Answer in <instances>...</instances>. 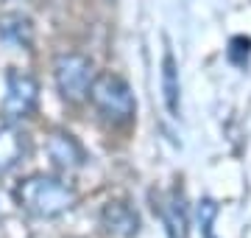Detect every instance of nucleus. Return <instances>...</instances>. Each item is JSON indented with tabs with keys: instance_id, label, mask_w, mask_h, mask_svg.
<instances>
[{
	"instance_id": "4",
	"label": "nucleus",
	"mask_w": 251,
	"mask_h": 238,
	"mask_svg": "<svg viewBox=\"0 0 251 238\" xmlns=\"http://www.w3.org/2000/svg\"><path fill=\"white\" fill-rule=\"evenodd\" d=\"M39 104V82L25 70L11 67L6 73V95H3V115L6 120H25L34 115Z\"/></svg>"
},
{
	"instance_id": "7",
	"label": "nucleus",
	"mask_w": 251,
	"mask_h": 238,
	"mask_svg": "<svg viewBox=\"0 0 251 238\" xmlns=\"http://www.w3.org/2000/svg\"><path fill=\"white\" fill-rule=\"evenodd\" d=\"M48 157L62 171H78L81 165H87V160H90L87 149L78 143V138L64 132V129H59L48 138Z\"/></svg>"
},
{
	"instance_id": "12",
	"label": "nucleus",
	"mask_w": 251,
	"mask_h": 238,
	"mask_svg": "<svg viewBox=\"0 0 251 238\" xmlns=\"http://www.w3.org/2000/svg\"><path fill=\"white\" fill-rule=\"evenodd\" d=\"M249 54H251V39L249 37H234L229 42V59L234 64H246L249 62Z\"/></svg>"
},
{
	"instance_id": "9",
	"label": "nucleus",
	"mask_w": 251,
	"mask_h": 238,
	"mask_svg": "<svg viewBox=\"0 0 251 238\" xmlns=\"http://www.w3.org/2000/svg\"><path fill=\"white\" fill-rule=\"evenodd\" d=\"M159 82H162V101H165V110L171 118L181 115V84H179V62L173 56L168 39H165V54H162V64H159Z\"/></svg>"
},
{
	"instance_id": "8",
	"label": "nucleus",
	"mask_w": 251,
	"mask_h": 238,
	"mask_svg": "<svg viewBox=\"0 0 251 238\" xmlns=\"http://www.w3.org/2000/svg\"><path fill=\"white\" fill-rule=\"evenodd\" d=\"M31 151V138L14 120L0 126V174H11Z\"/></svg>"
},
{
	"instance_id": "1",
	"label": "nucleus",
	"mask_w": 251,
	"mask_h": 238,
	"mask_svg": "<svg viewBox=\"0 0 251 238\" xmlns=\"http://www.w3.org/2000/svg\"><path fill=\"white\" fill-rule=\"evenodd\" d=\"M14 199L34 219H59V216H64L67 210L75 208L78 193H75L73 185H67L59 177L34 174L25 177L14 188Z\"/></svg>"
},
{
	"instance_id": "10",
	"label": "nucleus",
	"mask_w": 251,
	"mask_h": 238,
	"mask_svg": "<svg viewBox=\"0 0 251 238\" xmlns=\"http://www.w3.org/2000/svg\"><path fill=\"white\" fill-rule=\"evenodd\" d=\"M0 39L11 48H31V42H34V23H31V17L20 14V11L0 14Z\"/></svg>"
},
{
	"instance_id": "13",
	"label": "nucleus",
	"mask_w": 251,
	"mask_h": 238,
	"mask_svg": "<svg viewBox=\"0 0 251 238\" xmlns=\"http://www.w3.org/2000/svg\"><path fill=\"white\" fill-rule=\"evenodd\" d=\"M109 3H112V0H109Z\"/></svg>"
},
{
	"instance_id": "11",
	"label": "nucleus",
	"mask_w": 251,
	"mask_h": 238,
	"mask_svg": "<svg viewBox=\"0 0 251 238\" xmlns=\"http://www.w3.org/2000/svg\"><path fill=\"white\" fill-rule=\"evenodd\" d=\"M215 216H218V205L212 199H201L198 202V221H201L206 238H212V221H215Z\"/></svg>"
},
{
	"instance_id": "5",
	"label": "nucleus",
	"mask_w": 251,
	"mask_h": 238,
	"mask_svg": "<svg viewBox=\"0 0 251 238\" xmlns=\"http://www.w3.org/2000/svg\"><path fill=\"white\" fill-rule=\"evenodd\" d=\"M151 208L159 216L168 238H187L190 236L187 208H184V196H181L179 188H171V191H165V193L151 191Z\"/></svg>"
},
{
	"instance_id": "6",
	"label": "nucleus",
	"mask_w": 251,
	"mask_h": 238,
	"mask_svg": "<svg viewBox=\"0 0 251 238\" xmlns=\"http://www.w3.org/2000/svg\"><path fill=\"white\" fill-rule=\"evenodd\" d=\"M100 227L112 238H137L140 230H143V219H140L134 205L115 199L100 208Z\"/></svg>"
},
{
	"instance_id": "3",
	"label": "nucleus",
	"mask_w": 251,
	"mask_h": 238,
	"mask_svg": "<svg viewBox=\"0 0 251 238\" xmlns=\"http://www.w3.org/2000/svg\"><path fill=\"white\" fill-rule=\"evenodd\" d=\"M95 64L90 56L67 51L53 59V82L56 90L67 104H78V101L90 98V90L95 84Z\"/></svg>"
},
{
	"instance_id": "2",
	"label": "nucleus",
	"mask_w": 251,
	"mask_h": 238,
	"mask_svg": "<svg viewBox=\"0 0 251 238\" xmlns=\"http://www.w3.org/2000/svg\"><path fill=\"white\" fill-rule=\"evenodd\" d=\"M90 101L109 123H117V126L134 120V115H137L134 92H131L126 79H120L115 73L95 76V84H92V90H90Z\"/></svg>"
}]
</instances>
